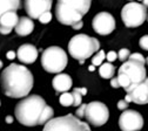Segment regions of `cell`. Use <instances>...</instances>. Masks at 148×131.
Instances as JSON below:
<instances>
[{
    "mask_svg": "<svg viewBox=\"0 0 148 131\" xmlns=\"http://www.w3.org/2000/svg\"><path fill=\"white\" fill-rule=\"evenodd\" d=\"M33 75L24 66L12 63L1 73V86L6 96L21 98L27 96L33 88Z\"/></svg>",
    "mask_w": 148,
    "mask_h": 131,
    "instance_id": "6da1fadb",
    "label": "cell"
},
{
    "mask_svg": "<svg viewBox=\"0 0 148 131\" xmlns=\"http://www.w3.org/2000/svg\"><path fill=\"white\" fill-rule=\"evenodd\" d=\"M46 102L39 95H31L20 101L15 107V118L26 126L40 125L41 116L46 108Z\"/></svg>",
    "mask_w": 148,
    "mask_h": 131,
    "instance_id": "7a4b0ae2",
    "label": "cell"
},
{
    "mask_svg": "<svg viewBox=\"0 0 148 131\" xmlns=\"http://www.w3.org/2000/svg\"><path fill=\"white\" fill-rule=\"evenodd\" d=\"M92 0H58L55 15L58 21L66 26H72L81 21L90 8Z\"/></svg>",
    "mask_w": 148,
    "mask_h": 131,
    "instance_id": "3957f363",
    "label": "cell"
},
{
    "mask_svg": "<svg viewBox=\"0 0 148 131\" xmlns=\"http://www.w3.org/2000/svg\"><path fill=\"white\" fill-rule=\"evenodd\" d=\"M100 48V42L95 37L88 36L86 34H78L74 35L69 43H68V52L73 59L78 60L81 64L90 58L94 53H97Z\"/></svg>",
    "mask_w": 148,
    "mask_h": 131,
    "instance_id": "277c9868",
    "label": "cell"
},
{
    "mask_svg": "<svg viewBox=\"0 0 148 131\" xmlns=\"http://www.w3.org/2000/svg\"><path fill=\"white\" fill-rule=\"evenodd\" d=\"M68 63L66 52L57 46L46 48L41 55V66L42 68L51 74L61 73Z\"/></svg>",
    "mask_w": 148,
    "mask_h": 131,
    "instance_id": "5b68a950",
    "label": "cell"
},
{
    "mask_svg": "<svg viewBox=\"0 0 148 131\" xmlns=\"http://www.w3.org/2000/svg\"><path fill=\"white\" fill-rule=\"evenodd\" d=\"M45 131L48 130H68V131H89L90 128L87 123L80 121L79 117L73 115H66L57 118H51L44 126Z\"/></svg>",
    "mask_w": 148,
    "mask_h": 131,
    "instance_id": "8992f818",
    "label": "cell"
},
{
    "mask_svg": "<svg viewBox=\"0 0 148 131\" xmlns=\"http://www.w3.org/2000/svg\"><path fill=\"white\" fill-rule=\"evenodd\" d=\"M121 19L127 27H139L147 20V7L140 3H128L121 10Z\"/></svg>",
    "mask_w": 148,
    "mask_h": 131,
    "instance_id": "52a82bcc",
    "label": "cell"
},
{
    "mask_svg": "<svg viewBox=\"0 0 148 131\" xmlns=\"http://www.w3.org/2000/svg\"><path fill=\"white\" fill-rule=\"evenodd\" d=\"M85 117L89 124L93 126H101L107 123L109 118V110L106 104L99 101L90 102L86 104Z\"/></svg>",
    "mask_w": 148,
    "mask_h": 131,
    "instance_id": "ba28073f",
    "label": "cell"
},
{
    "mask_svg": "<svg viewBox=\"0 0 148 131\" xmlns=\"http://www.w3.org/2000/svg\"><path fill=\"white\" fill-rule=\"evenodd\" d=\"M119 73L120 74H125V75H127V76L129 77V80H131V86H129V87H133L135 84H139L140 82H142L147 77L146 76L145 63L135 61V60H131V59H128L127 61H125L120 66Z\"/></svg>",
    "mask_w": 148,
    "mask_h": 131,
    "instance_id": "9c48e42d",
    "label": "cell"
},
{
    "mask_svg": "<svg viewBox=\"0 0 148 131\" xmlns=\"http://www.w3.org/2000/svg\"><path fill=\"white\" fill-rule=\"evenodd\" d=\"M119 126L123 131H136L142 129L143 118L142 115L136 110H125L120 115Z\"/></svg>",
    "mask_w": 148,
    "mask_h": 131,
    "instance_id": "30bf717a",
    "label": "cell"
},
{
    "mask_svg": "<svg viewBox=\"0 0 148 131\" xmlns=\"http://www.w3.org/2000/svg\"><path fill=\"white\" fill-rule=\"evenodd\" d=\"M126 92H127V95L125 100L128 103L133 102L139 105L148 104V77H146L139 84L129 87L126 90Z\"/></svg>",
    "mask_w": 148,
    "mask_h": 131,
    "instance_id": "8fae6325",
    "label": "cell"
},
{
    "mask_svg": "<svg viewBox=\"0 0 148 131\" xmlns=\"http://www.w3.org/2000/svg\"><path fill=\"white\" fill-rule=\"evenodd\" d=\"M93 29L100 35H108L115 29V19L107 12L98 13L92 21Z\"/></svg>",
    "mask_w": 148,
    "mask_h": 131,
    "instance_id": "7c38bea8",
    "label": "cell"
},
{
    "mask_svg": "<svg viewBox=\"0 0 148 131\" xmlns=\"http://www.w3.org/2000/svg\"><path fill=\"white\" fill-rule=\"evenodd\" d=\"M52 1L53 0H25V11L29 15V18L39 19L42 13L51 11Z\"/></svg>",
    "mask_w": 148,
    "mask_h": 131,
    "instance_id": "4fadbf2b",
    "label": "cell"
},
{
    "mask_svg": "<svg viewBox=\"0 0 148 131\" xmlns=\"http://www.w3.org/2000/svg\"><path fill=\"white\" fill-rule=\"evenodd\" d=\"M16 58L20 60V62L29 64L35 62L36 58H38V49H36L33 45L25 43L19 47L16 52Z\"/></svg>",
    "mask_w": 148,
    "mask_h": 131,
    "instance_id": "5bb4252c",
    "label": "cell"
},
{
    "mask_svg": "<svg viewBox=\"0 0 148 131\" xmlns=\"http://www.w3.org/2000/svg\"><path fill=\"white\" fill-rule=\"evenodd\" d=\"M52 86L57 92H65L72 88L73 81L67 74H58L57 76H54L52 81Z\"/></svg>",
    "mask_w": 148,
    "mask_h": 131,
    "instance_id": "9a60e30c",
    "label": "cell"
},
{
    "mask_svg": "<svg viewBox=\"0 0 148 131\" xmlns=\"http://www.w3.org/2000/svg\"><path fill=\"white\" fill-rule=\"evenodd\" d=\"M14 29H15V33L20 36H26L31 34L34 29V22L32 20V18H27V16L20 18Z\"/></svg>",
    "mask_w": 148,
    "mask_h": 131,
    "instance_id": "2e32d148",
    "label": "cell"
},
{
    "mask_svg": "<svg viewBox=\"0 0 148 131\" xmlns=\"http://www.w3.org/2000/svg\"><path fill=\"white\" fill-rule=\"evenodd\" d=\"M19 21V16H18L15 11H8L4 13L0 16V25L1 26H7L11 28H14L15 25Z\"/></svg>",
    "mask_w": 148,
    "mask_h": 131,
    "instance_id": "e0dca14e",
    "label": "cell"
},
{
    "mask_svg": "<svg viewBox=\"0 0 148 131\" xmlns=\"http://www.w3.org/2000/svg\"><path fill=\"white\" fill-rule=\"evenodd\" d=\"M20 7V0H0V16L8 11H16Z\"/></svg>",
    "mask_w": 148,
    "mask_h": 131,
    "instance_id": "ac0fdd59",
    "label": "cell"
},
{
    "mask_svg": "<svg viewBox=\"0 0 148 131\" xmlns=\"http://www.w3.org/2000/svg\"><path fill=\"white\" fill-rule=\"evenodd\" d=\"M114 73H115V68L114 66L107 62V63H101L100 68H99V74L102 79H112L114 76Z\"/></svg>",
    "mask_w": 148,
    "mask_h": 131,
    "instance_id": "d6986e66",
    "label": "cell"
},
{
    "mask_svg": "<svg viewBox=\"0 0 148 131\" xmlns=\"http://www.w3.org/2000/svg\"><path fill=\"white\" fill-rule=\"evenodd\" d=\"M59 102L62 107H71L73 105V95H72V92H62V95L60 96L59 98Z\"/></svg>",
    "mask_w": 148,
    "mask_h": 131,
    "instance_id": "ffe728a7",
    "label": "cell"
},
{
    "mask_svg": "<svg viewBox=\"0 0 148 131\" xmlns=\"http://www.w3.org/2000/svg\"><path fill=\"white\" fill-rule=\"evenodd\" d=\"M105 59H106L105 52L103 50H98V53L93 56V58H92V64H94L95 67H99L103 62Z\"/></svg>",
    "mask_w": 148,
    "mask_h": 131,
    "instance_id": "44dd1931",
    "label": "cell"
},
{
    "mask_svg": "<svg viewBox=\"0 0 148 131\" xmlns=\"http://www.w3.org/2000/svg\"><path fill=\"white\" fill-rule=\"evenodd\" d=\"M118 80H119V83H120V87H122L125 90L131 86V80H129V77L127 76V75L125 74H120L118 75Z\"/></svg>",
    "mask_w": 148,
    "mask_h": 131,
    "instance_id": "7402d4cb",
    "label": "cell"
},
{
    "mask_svg": "<svg viewBox=\"0 0 148 131\" xmlns=\"http://www.w3.org/2000/svg\"><path fill=\"white\" fill-rule=\"evenodd\" d=\"M72 95H73V105L74 107H79L82 102V95L77 90V88H74L72 91Z\"/></svg>",
    "mask_w": 148,
    "mask_h": 131,
    "instance_id": "603a6c76",
    "label": "cell"
},
{
    "mask_svg": "<svg viewBox=\"0 0 148 131\" xmlns=\"http://www.w3.org/2000/svg\"><path fill=\"white\" fill-rule=\"evenodd\" d=\"M129 55H131V52H129V49H127V48H122V49H120L119 53H118V59H119L120 61L125 62V61L128 60Z\"/></svg>",
    "mask_w": 148,
    "mask_h": 131,
    "instance_id": "cb8c5ba5",
    "label": "cell"
},
{
    "mask_svg": "<svg viewBox=\"0 0 148 131\" xmlns=\"http://www.w3.org/2000/svg\"><path fill=\"white\" fill-rule=\"evenodd\" d=\"M51 20H52V13H51L49 11L42 13V14L39 16V21H40L41 24H48Z\"/></svg>",
    "mask_w": 148,
    "mask_h": 131,
    "instance_id": "d4e9b609",
    "label": "cell"
},
{
    "mask_svg": "<svg viewBox=\"0 0 148 131\" xmlns=\"http://www.w3.org/2000/svg\"><path fill=\"white\" fill-rule=\"evenodd\" d=\"M128 59L135 60V61H139V62H142V63H146V59L143 58L142 54H140V53H133V54H131Z\"/></svg>",
    "mask_w": 148,
    "mask_h": 131,
    "instance_id": "484cf974",
    "label": "cell"
},
{
    "mask_svg": "<svg viewBox=\"0 0 148 131\" xmlns=\"http://www.w3.org/2000/svg\"><path fill=\"white\" fill-rule=\"evenodd\" d=\"M139 45L141 48H143L145 50H148V35H143L140 41H139Z\"/></svg>",
    "mask_w": 148,
    "mask_h": 131,
    "instance_id": "4316f807",
    "label": "cell"
},
{
    "mask_svg": "<svg viewBox=\"0 0 148 131\" xmlns=\"http://www.w3.org/2000/svg\"><path fill=\"white\" fill-rule=\"evenodd\" d=\"M106 59L108 60V62H113V61H115L118 59V54L115 52H113V50H110V52H108L106 54Z\"/></svg>",
    "mask_w": 148,
    "mask_h": 131,
    "instance_id": "83f0119b",
    "label": "cell"
},
{
    "mask_svg": "<svg viewBox=\"0 0 148 131\" xmlns=\"http://www.w3.org/2000/svg\"><path fill=\"white\" fill-rule=\"evenodd\" d=\"M85 109H86V104H80L79 108L77 109V117L81 118V117H85Z\"/></svg>",
    "mask_w": 148,
    "mask_h": 131,
    "instance_id": "f1b7e54d",
    "label": "cell"
},
{
    "mask_svg": "<svg viewBox=\"0 0 148 131\" xmlns=\"http://www.w3.org/2000/svg\"><path fill=\"white\" fill-rule=\"evenodd\" d=\"M128 105H129V104H128V102H127L126 100H120V101L118 102V109H119V110H122V111H123V110H126V109L128 108Z\"/></svg>",
    "mask_w": 148,
    "mask_h": 131,
    "instance_id": "f546056e",
    "label": "cell"
},
{
    "mask_svg": "<svg viewBox=\"0 0 148 131\" xmlns=\"http://www.w3.org/2000/svg\"><path fill=\"white\" fill-rule=\"evenodd\" d=\"M12 29H13V28H11V27H7V26H1V25H0V33L4 34V35L10 34V33L12 32Z\"/></svg>",
    "mask_w": 148,
    "mask_h": 131,
    "instance_id": "4dcf8cb0",
    "label": "cell"
},
{
    "mask_svg": "<svg viewBox=\"0 0 148 131\" xmlns=\"http://www.w3.org/2000/svg\"><path fill=\"white\" fill-rule=\"evenodd\" d=\"M110 86L113 88H120V83H119L118 77H112V80H110Z\"/></svg>",
    "mask_w": 148,
    "mask_h": 131,
    "instance_id": "1f68e13d",
    "label": "cell"
},
{
    "mask_svg": "<svg viewBox=\"0 0 148 131\" xmlns=\"http://www.w3.org/2000/svg\"><path fill=\"white\" fill-rule=\"evenodd\" d=\"M6 56H7V59H8V60H14V59L16 58V54H15L13 50H10V52H7Z\"/></svg>",
    "mask_w": 148,
    "mask_h": 131,
    "instance_id": "d6a6232c",
    "label": "cell"
},
{
    "mask_svg": "<svg viewBox=\"0 0 148 131\" xmlns=\"http://www.w3.org/2000/svg\"><path fill=\"white\" fill-rule=\"evenodd\" d=\"M82 26H84V22H82V20H81V21H78V22H75L74 25H72L73 29H81V28H82Z\"/></svg>",
    "mask_w": 148,
    "mask_h": 131,
    "instance_id": "836d02e7",
    "label": "cell"
},
{
    "mask_svg": "<svg viewBox=\"0 0 148 131\" xmlns=\"http://www.w3.org/2000/svg\"><path fill=\"white\" fill-rule=\"evenodd\" d=\"M77 90L81 94V95L84 96V95H86V94H87V89L86 88H77Z\"/></svg>",
    "mask_w": 148,
    "mask_h": 131,
    "instance_id": "e575fe53",
    "label": "cell"
},
{
    "mask_svg": "<svg viewBox=\"0 0 148 131\" xmlns=\"http://www.w3.org/2000/svg\"><path fill=\"white\" fill-rule=\"evenodd\" d=\"M6 122H7V123H12V122H13V118H12L11 116H8V117H6Z\"/></svg>",
    "mask_w": 148,
    "mask_h": 131,
    "instance_id": "d590c367",
    "label": "cell"
},
{
    "mask_svg": "<svg viewBox=\"0 0 148 131\" xmlns=\"http://www.w3.org/2000/svg\"><path fill=\"white\" fill-rule=\"evenodd\" d=\"M142 4H143L146 7H148V0H142Z\"/></svg>",
    "mask_w": 148,
    "mask_h": 131,
    "instance_id": "8d00e7d4",
    "label": "cell"
},
{
    "mask_svg": "<svg viewBox=\"0 0 148 131\" xmlns=\"http://www.w3.org/2000/svg\"><path fill=\"white\" fill-rule=\"evenodd\" d=\"M90 71H93L94 70V64H92V66H89V68H88Z\"/></svg>",
    "mask_w": 148,
    "mask_h": 131,
    "instance_id": "74e56055",
    "label": "cell"
},
{
    "mask_svg": "<svg viewBox=\"0 0 148 131\" xmlns=\"http://www.w3.org/2000/svg\"><path fill=\"white\" fill-rule=\"evenodd\" d=\"M1 67H3V62L0 61V69H1Z\"/></svg>",
    "mask_w": 148,
    "mask_h": 131,
    "instance_id": "f35d334b",
    "label": "cell"
},
{
    "mask_svg": "<svg viewBox=\"0 0 148 131\" xmlns=\"http://www.w3.org/2000/svg\"><path fill=\"white\" fill-rule=\"evenodd\" d=\"M146 63L148 64V56H147V58H146Z\"/></svg>",
    "mask_w": 148,
    "mask_h": 131,
    "instance_id": "ab89813d",
    "label": "cell"
},
{
    "mask_svg": "<svg viewBox=\"0 0 148 131\" xmlns=\"http://www.w3.org/2000/svg\"><path fill=\"white\" fill-rule=\"evenodd\" d=\"M147 21H148V13H147Z\"/></svg>",
    "mask_w": 148,
    "mask_h": 131,
    "instance_id": "60d3db41",
    "label": "cell"
},
{
    "mask_svg": "<svg viewBox=\"0 0 148 131\" xmlns=\"http://www.w3.org/2000/svg\"><path fill=\"white\" fill-rule=\"evenodd\" d=\"M138 1H142V0H138Z\"/></svg>",
    "mask_w": 148,
    "mask_h": 131,
    "instance_id": "b9f144b4",
    "label": "cell"
}]
</instances>
